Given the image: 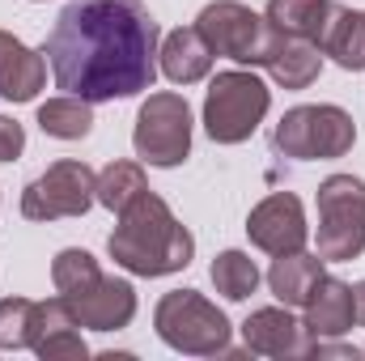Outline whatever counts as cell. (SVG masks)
Masks as SVG:
<instances>
[{"label": "cell", "instance_id": "cb8c5ba5", "mask_svg": "<svg viewBox=\"0 0 365 361\" xmlns=\"http://www.w3.org/2000/svg\"><path fill=\"white\" fill-rule=\"evenodd\" d=\"M98 276H102V272H98V264H93L90 251H60L56 264H51V280H56L60 298H77V293H86Z\"/></svg>", "mask_w": 365, "mask_h": 361}, {"label": "cell", "instance_id": "4fadbf2b", "mask_svg": "<svg viewBox=\"0 0 365 361\" xmlns=\"http://www.w3.org/2000/svg\"><path fill=\"white\" fill-rule=\"evenodd\" d=\"M242 336H247V349L251 353H268V357H306L314 353V336L306 323H297L289 310H255L247 323H242Z\"/></svg>", "mask_w": 365, "mask_h": 361}, {"label": "cell", "instance_id": "3957f363", "mask_svg": "<svg viewBox=\"0 0 365 361\" xmlns=\"http://www.w3.org/2000/svg\"><path fill=\"white\" fill-rule=\"evenodd\" d=\"M357 141L353 115L340 106H293L272 132V145L284 158L314 162V158H344Z\"/></svg>", "mask_w": 365, "mask_h": 361}, {"label": "cell", "instance_id": "9c48e42d", "mask_svg": "<svg viewBox=\"0 0 365 361\" xmlns=\"http://www.w3.org/2000/svg\"><path fill=\"white\" fill-rule=\"evenodd\" d=\"M195 30L208 39L212 56H230L238 64H255L259 60V47H264V34H268V21L259 13H251L247 4H234V0H217L200 13Z\"/></svg>", "mask_w": 365, "mask_h": 361}, {"label": "cell", "instance_id": "44dd1931", "mask_svg": "<svg viewBox=\"0 0 365 361\" xmlns=\"http://www.w3.org/2000/svg\"><path fill=\"white\" fill-rule=\"evenodd\" d=\"M38 123H43V132H51V136H60V141H77V136L90 132V123H93L90 102H86V98H73V93L51 98V102L38 106Z\"/></svg>", "mask_w": 365, "mask_h": 361}, {"label": "cell", "instance_id": "52a82bcc", "mask_svg": "<svg viewBox=\"0 0 365 361\" xmlns=\"http://www.w3.org/2000/svg\"><path fill=\"white\" fill-rule=\"evenodd\" d=\"M191 149V111L179 93H149L136 119V153L149 166H179Z\"/></svg>", "mask_w": 365, "mask_h": 361}, {"label": "cell", "instance_id": "484cf974", "mask_svg": "<svg viewBox=\"0 0 365 361\" xmlns=\"http://www.w3.org/2000/svg\"><path fill=\"white\" fill-rule=\"evenodd\" d=\"M21 145H26V132H21V123H13V119H0V162H13V158L21 153Z\"/></svg>", "mask_w": 365, "mask_h": 361}, {"label": "cell", "instance_id": "d4e9b609", "mask_svg": "<svg viewBox=\"0 0 365 361\" xmlns=\"http://www.w3.org/2000/svg\"><path fill=\"white\" fill-rule=\"evenodd\" d=\"M30 340H34V302L4 298L0 302V353L30 349Z\"/></svg>", "mask_w": 365, "mask_h": 361}, {"label": "cell", "instance_id": "7c38bea8", "mask_svg": "<svg viewBox=\"0 0 365 361\" xmlns=\"http://www.w3.org/2000/svg\"><path fill=\"white\" fill-rule=\"evenodd\" d=\"M255 64H264V68L272 73L284 90H306V86L319 77L323 56H319V47H314L310 39L280 34L276 26H268V34H264V47H259V60H255Z\"/></svg>", "mask_w": 365, "mask_h": 361}, {"label": "cell", "instance_id": "30bf717a", "mask_svg": "<svg viewBox=\"0 0 365 361\" xmlns=\"http://www.w3.org/2000/svg\"><path fill=\"white\" fill-rule=\"evenodd\" d=\"M247 234L259 251L268 255H289V251H302L306 247V217H302V200L293 191H276L268 195L251 221H247Z\"/></svg>", "mask_w": 365, "mask_h": 361}, {"label": "cell", "instance_id": "9a60e30c", "mask_svg": "<svg viewBox=\"0 0 365 361\" xmlns=\"http://www.w3.org/2000/svg\"><path fill=\"white\" fill-rule=\"evenodd\" d=\"M353 289L344 280L319 276V285L306 298V327L310 336H344L353 327Z\"/></svg>", "mask_w": 365, "mask_h": 361}, {"label": "cell", "instance_id": "8fae6325", "mask_svg": "<svg viewBox=\"0 0 365 361\" xmlns=\"http://www.w3.org/2000/svg\"><path fill=\"white\" fill-rule=\"evenodd\" d=\"M77 315L81 327L93 332H115V327H128L132 315H136V293L128 280H115V276H98L86 293L77 298H64Z\"/></svg>", "mask_w": 365, "mask_h": 361}, {"label": "cell", "instance_id": "7a4b0ae2", "mask_svg": "<svg viewBox=\"0 0 365 361\" xmlns=\"http://www.w3.org/2000/svg\"><path fill=\"white\" fill-rule=\"evenodd\" d=\"M191 234L175 221L166 200H158L149 187L119 213V225L110 234V255L115 264L140 276H166L191 264Z\"/></svg>", "mask_w": 365, "mask_h": 361}, {"label": "cell", "instance_id": "ba28073f", "mask_svg": "<svg viewBox=\"0 0 365 361\" xmlns=\"http://www.w3.org/2000/svg\"><path fill=\"white\" fill-rule=\"evenodd\" d=\"M93 187H98V175H93L86 162H56L47 175L26 187L21 195V213L30 221H56V217H81L93 200Z\"/></svg>", "mask_w": 365, "mask_h": 361}, {"label": "cell", "instance_id": "5bb4252c", "mask_svg": "<svg viewBox=\"0 0 365 361\" xmlns=\"http://www.w3.org/2000/svg\"><path fill=\"white\" fill-rule=\"evenodd\" d=\"M30 349L38 357H86V340H81V323L73 315V306L64 298L51 302H34V340Z\"/></svg>", "mask_w": 365, "mask_h": 361}, {"label": "cell", "instance_id": "603a6c76", "mask_svg": "<svg viewBox=\"0 0 365 361\" xmlns=\"http://www.w3.org/2000/svg\"><path fill=\"white\" fill-rule=\"evenodd\" d=\"M212 285H217V293L242 302V298L255 293V285H259V268H255L251 255H242V251H225V255H217V264H212Z\"/></svg>", "mask_w": 365, "mask_h": 361}, {"label": "cell", "instance_id": "5b68a950", "mask_svg": "<svg viewBox=\"0 0 365 361\" xmlns=\"http://www.w3.org/2000/svg\"><path fill=\"white\" fill-rule=\"evenodd\" d=\"M158 336L179 353H221L230 340V319L195 289H175L158 302Z\"/></svg>", "mask_w": 365, "mask_h": 361}, {"label": "cell", "instance_id": "277c9868", "mask_svg": "<svg viewBox=\"0 0 365 361\" xmlns=\"http://www.w3.org/2000/svg\"><path fill=\"white\" fill-rule=\"evenodd\" d=\"M268 115V86L255 73H217L204 98V128L221 145L247 141Z\"/></svg>", "mask_w": 365, "mask_h": 361}, {"label": "cell", "instance_id": "d6986e66", "mask_svg": "<svg viewBox=\"0 0 365 361\" xmlns=\"http://www.w3.org/2000/svg\"><path fill=\"white\" fill-rule=\"evenodd\" d=\"M331 13H336V4H327V0H268V26H276L280 34L310 39L314 47L327 30Z\"/></svg>", "mask_w": 365, "mask_h": 361}, {"label": "cell", "instance_id": "8992f818", "mask_svg": "<svg viewBox=\"0 0 365 361\" xmlns=\"http://www.w3.org/2000/svg\"><path fill=\"white\" fill-rule=\"evenodd\" d=\"M365 251V183L331 175L319 187V260H353Z\"/></svg>", "mask_w": 365, "mask_h": 361}, {"label": "cell", "instance_id": "6da1fadb", "mask_svg": "<svg viewBox=\"0 0 365 361\" xmlns=\"http://www.w3.org/2000/svg\"><path fill=\"white\" fill-rule=\"evenodd\" d=\"M43 56L73 98H132L158 77V21L140 0H73L56 17Z\"/></svg>", "mask_w": 365, "mask_h": 361}, {"label": "cell", "instance_id": "e0dca14e", "mask_svg": "<svg viewBox=\"0 0 365 361\" xmlns=\"http://www.w3.org/2000/svg\"><path fill=\"white\" fill-rule=\"evenodd\" d=\"M208 68H212V47H208V39L195 26L166 34V43H162V73L170 81L191 86V81L208 77Z\"/></svg>", "mask_w": 365, "mask_h": 361}, {"label": "cell", "instance_id": "7402d4cb", "mask_svg": "<svg viewBox=\"0 0 365 361\" xmlns=\"http://www.w3.org/2000/svg\"><path fill=\"white\" fill-rule=\"evenodd\" d=\"M140 191H145V175H140V166H132V162L106 166V171L98 175V187H93L98 204H106L110 213H123Z\"/></svg>", "mask_w": 365, "mask_h": 361}, {"label": "cell", "instance_id": "ac0fdd59", "mask_svg": "<svg viewBox=\"0 0 365 361\" xmlns=\"http://www.w3.org/2000/svg\"><path fill=\"white\" fill-rule=\"evenodd\" d=\"M319 51L331 56L340 68L357 73L365 68V13H349V9H336L323 39H319Z\"/></svg>", "mask_w": 365, "mask_h": 361}, {"label": "cell", "instance_id": "4316f807", "mask_svg": "<svg viewBox=\"0 0 365 361\" xmlns=\"http://www.w3.org/2000/svg\"><path fill=\"white\" fill-rule=\"evenodd\" d=\"M353 319H357V327H365V280L353 285Z\"/></svg>", "mask_w": 365, "mask_h": 361}, {"label": "cell", "instance_id": "2e32d148", "mask_svg": "<svg viewBox=\"0 0 365 361\" xmlns=\"http://www.w3.org/2000/svg\"><path fill=\"white\" fill-rule=\"evenodd\" d=\"M47 81V64L43 56H34L26 43H17L13 34L0 30V93L13 102H30Z\"/></svg>", "mask_w": 365, "mask_h": 361}, {"label": "cell", "instance_id": "ffe728a7", "mask_svg": "<svg viewBox=\"0 0 365 361\" xmlns=\"http://www.w3.org/2000/svg\"><path fill=\"white\" fill-rule=\"evenodd\" d=\"M323 276V260L319 255H302V251H289V255H276L272 272H268V285L284 306H306L310 289L319 285Z\"/></svg>", "mask_w": 365, "mask_h": 361}]
</instances>
